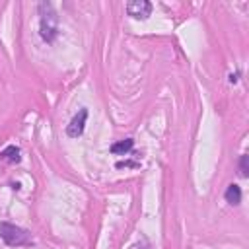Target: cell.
I'll list each match as a JSON object with an SVG mask.
<instances>
[{
    "mask_svg": "<svg viewBox=\"0 0 249 249\" xmlns=\"http://www.w3.org/2000/svg\"><path fill=\"white\" fill-rule=\"evenodd\" d=\"M39 35L45 43H53L58 37V16L51 2L39 4Z\"/></svg>",
    "mask_w": 249,
    "mask_h": 249,
    "instance_id": "cell-1",
    "label": "cell"
},
{
    "mask_svg": "<svg viewBox=\"0 0 249 249\" xmlns=\"http://www.w3.org/2000/svg\"><path fill=\"white\" fill-rule=\"evenodd\" d=\"M0 239L10 247H23V245L33 243L27 230H23L16 224H10V222H0Z\"/></svg>",
    "mask_w": 249,
    "mask_h": 249,
    "instance_id": "cell-2",
    "label": "cell"
},
{
    "mask_svg": "<svg viewBox=\"0 0 249 249\" xmlns=\"http://www.w3.org/2000/svg\"><path fill=\"white\" fill-rule=\"evenodd\" d=\"M126 14L134 19H148L152 14V4L148 0H130L126 4Z\"/></svg>",
    "mask_w": 249,
    "mask_h": 249,
    "instance_id": "cell-3",
    "label": "cell"
},
{
    "mask_svg": "<svg viewBox=\"0 0 249 249\" xmlns=\"http://www.w3.org/2000/svg\"><path fill=\"white\" fill-rule=\"evenodd\" d=\"M86 121H88V109H80V111L72 117L70 124L66 126V134H68L70 138H78V136L84 132V128H86Z\"/></svg>",
    "mask_w": 249,
    "mask_h": 249,
    "instance_id": "cell-4",
    "label": "cell"
},
{
    "mask_svg": "<svg viewBox=\"0 0 249 249\" xmlns=\"http://www.w3.org/2000/svg\"><path fill=\"white\" fill-rule=\"evenodd\" d=\"M224 198H226V202H230L231 206H237V204L241 202V189H239V185L231 183V185L226 189Z\"/></svg>",
    "mask_w": 249,
    "mask_h": 249,
    "instance_id": "cell-5",
    "label": "cell"
},
{
    "mask_svg": "<svg viewBox=\"0 0 249 249\" xmlns=\"http://www.w3.org/2000/svg\"><path fill=\"white\" fill-rule=\"evenodd\" d=\"M132 146H134V140H132V138H124V140L115 142V144L111 146V152L117 154V156H124V154H128V152L132 150Z\"/></svg>",
    "mask_w": 249,
    "mask_h": 249,
    "instance_id": "cell-6",
    "label": "cell"
},
{
    "mask_svg": "<svg viewBox=\"0 0 249 249\" xmlns=\"http://www.w3.org/2000/svg\"><path fill=\"white\" fill-rule=\"evenodd\" d=\"M0 160H6V161H10V163H18V161L21 160L19 148H18V146H8V148H4V150L0 152Z\"/></svg>",
    "mask_w": 249,
    "mask_h": 249,
    "instance_id": "cell-7",
    "label": "cell"
},
{
    "mask_svg": "<svg viewBox=\"0 0 249 249\" xmlns=\"http://www.w3.org/2000/svg\"><path fill=\"white\" fill-rule=\"evenodd\" d=\"M239 175L241 177H247L249 175V156L247 154H243L239 158Z\"/></svg>",
    "mask_w": 249,
    "mask_h": 249,
    "instance_id": "cell-8",
    "label": "cell"
},
{
    "mask_svg": "<svg viewBox=\"0 0 249 249\" xmlns=\"http://www.w3.org/2000/svg\"><path fill=\"white\" fill-rule=\"evenodd\" d=\"M136 249H152L150 245H142V247H136Z\"/></svg>",
    "mask_w": 249,
    "mask_h": 249,
    "instance_id": "cell-9",
    "label": "cell"
}]
</instances>
